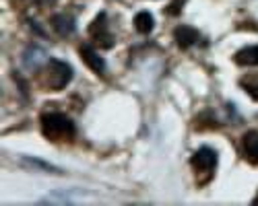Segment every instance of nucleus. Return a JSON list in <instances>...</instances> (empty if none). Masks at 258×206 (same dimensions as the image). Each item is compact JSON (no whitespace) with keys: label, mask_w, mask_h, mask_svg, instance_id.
Here are the masks:
<instances>
[{"label":"nucleus","mask_w":258,"mask_h":206,"mask_svg":"<svg viewBox=\"0 0 258 206\" xmlns=\"http://www.w3.org/2000/svg\"><path fill=\"white\" fill-rule=\"evenodd\" d=\"M41 132L46 138L56 140V142H69L75 138L77 128L71 118H67L64 114L58 112H48L41 116Z\"/></svg>","instance_id":"obj_1"},{"label":"nucleus","mask_w":258,"mask_h":206,"mask_svg":"<svg viewBox=\"0 0 258 206\" xmlns=\"http://www.w3.org/2000/svg\"><path fill=\"white\" fill-rule=\"evenodd\" d=\"M73 78V68L71 64H67V62H62V60H56L52 58L48 62V70H46V82H48V87L52 91H60L64 89L71 82Z\"/></svg>","instance_id":"obj_2"},{"label":"nucleus","mask_w":258,"mask_h":206,"mask_svg":"<svg viewBox=\"0 0 258 206\" xmlns=\"http://www.w3.org/2000/svg\"><path fill=\"white\" fill-rule=\"evenodd\" d=\"M89 35L97 48H105V50L114 48V35L110 33V27H107V15L105 13H99L95 17V21L89 27Z\"/></svg>","instance_id":"obj_3"},{"label":"nucleus","mask_w":258,"mask_h":206,"mask_svg":"<svg viewBox=\"0 0 258 206\" xmlns=\"http://www.w3.org/2000/svg\"><path fill=\"white\" fill-rule=\"evenodd\" d=\"M190 163H192V167H195L197 173H209L211 175L215 169H217V153H215L211 147H203L192 155Z\"/></svg>","instance_id":"obj_4"},{"label":"nucleus","mask_w":258,"mask_h":206,"mask_svg":"<svg viewBox=\"0 0 258 206\" xmlns=\"http://www.w3.org/2000/svg\"><path fill=\"white\" fill-rule=\"evenodd\" d=\"M174 39H176V44L182 50H188V48L195 46L197 41H201V33L195 27H190V25H180L174 31Z\"/></svg>","instance_id":"obj_5"},{"label":"nucleus","mask_w":258,"mask_h":206,"mask_svg":"<svg viewBox=\"0 0 258 206\" xmlns=\"http://www.w3.org/2000/svg\"><path fill=\"white\" fill-rule=\"evenodd\" d=\"M52 27L58 35L69 37L75 33V17H71L69 13H58L52 17Z\"/></svg>","instance_id":"obj_6"},{"label":"nucleus","mask_w":258,"mask_h":206,"mask_svg":"<svg viewBox=\"0 0 258 206\" xmlns=\"http://www.w3.org/2000/svg\"><path fill=\"white\" fill-rule=\"evenodd\" d=\"M81 56H83V62L87 64L93 72H97V74H103L105 72V60L91 48V46H83L81 48Z\"/></svg>","instance_id":"obj_7"},{"label":"nucleus","mask_w":258,"mask_h":206,"mask_svg":"<svg viewBox=\"0 0 258 206\" xmlns=\"http://www.w3.org/2000/svg\"><path fill=\"white\" fill-rule=\"evenodd\" d=\"M242 147H244V155L248 157V161L258 165V132L256 130H250L244 134Z\"/></svg>","instance_id":"obj_8"},{"label":"nucleus","mask_w":258,"mask_h":206,"mask_svg":"<svg viewBox=\"0 0 258 206\" xmlns=\"http://www.w3.org/2000/svg\"><path fill=\"white\" fill-rule=\"evenodd\" d=\"M46 60V50L44 48H39V46H29L27 50H25V54H23V64L27 66V68H37L41 62Z\"/></svg>","instance_id":"obj_9"},{"label":"nucleus","mask_w":258,"mask_h":206,"mask_svg":"<svg viewBox=\"0 0 258 206\" xmlns=\"http://www.w3.org/2000/svg\"><path fill=\"white\" fill-rule=\"evenodd\" d=\"M233 60L235 64H242V66H258V46L242 48L240 52H235Z\"/></svg>","instance_id":"obj_10"},{"label":"nucleus","mask_w":258,"mask_h":206,"mask_svg":"<svg viewBox=\"0 0 258 206\" xmlns=\"http://www.w3.org/2000/svg\"><path fill=\"white\" fill-rule=\"evenodd\" d=\"M153 27H155V21H153V15L151 13H147V11L137 13V17H135V29L139 33L147 35V33L153 31Z\"/></svg>","instance_id":"obj_11"},{"label":"nucleus","mask_w":258,"mask_h":206,"mask_svg":"<svg viewBox=\"0 0 258 206\" xmlns=\"http://www.w3.org/2000/svg\"><path fill=\"white\" fill-rule=\"evenodd\" d=\"M21 165L31 167V169H41V171H46V173H60L58 167H54V165L41 161V159H35V157H21Z\"/></svg>","instance_id":"obj_12"},{"label":"nucleus","mask_w":258,"mask_h":206,"mask_svg":"<svg viewBox=\"0 0 258 206\" xmlns=\"http://www.w3.org/2000/svg\"><path fill=\"white\" fill-rule=\"evenodd\" d=\"M240 87L252 97V99H256L258 101V76H244L242 80H240Z\"/></svg>","instance_id":"obj_13"},{"label":"nucleus","mask_w":258,"mask_h":206,"mask_svg":"<svg viewBox=\"0 0 258 206\" xmlns=\"http://www.w3.org/2000/svg\"><path fill=\"white\" fill-rule=\"evenodd\" d=\"M35 5H41V7H50V5H54L56 0H33Z\"/></svg>","instance_id":"obj_14"},{"label":"nucleus","mask_w":258,"mask_h":206,"mask_svg":"<svg viewBox=\"0 0 258 206\" xmlns=\"http://www.w3.org/2000/svg\"><path fill=\"white\" fill-rule=\"evenodd\" d=\"M254 204H258V196H256V198H254Z\"/></svg>","instance_id":"obj_15"}]
</instances>
